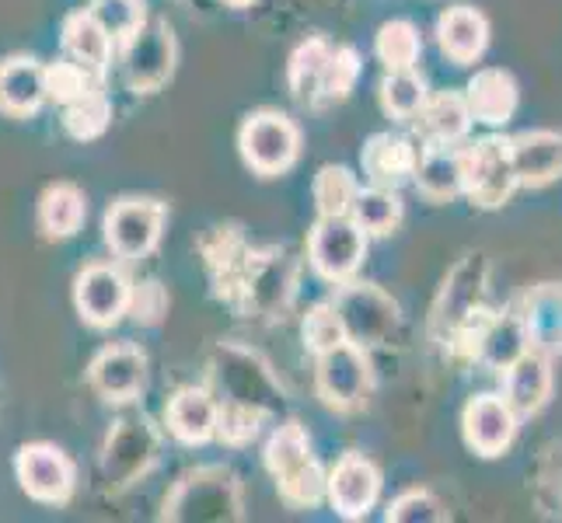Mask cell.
Listing matches in <instances>:
<instances>
[{
  "label": "cell",
  "instance_id": "1",
  "mask_svg": "<svg viewBox=\"0 0 562 523\" xmlns=\"http://www.w3.org/2000/svg\"><path fill=\"white\" fill-rule=\"evenodd\" d=\"M266 468L277 478L280 499L294 510H312L325 499L328 475L312 457V440H307L301 422H283L266 443Z\"/></svg>",
  "mask_w": 562,
  "mask_h": 523
},
{
  "label": "cell",
  "instance_id": "2",
  "mask_svg": "<svg viewBox=\"0 0 562 523\" xmlns=\"http://www.w3.org/2000/svg\"><path fill=\"white\" fill-rule=\"evenodd\" d=\"M210 374L217 380L224 401L245 405L262 416H277L283 409V387L256 349L238 342H221L210 356Z\"/></svg>",
  "mask_w": 562,
  "mask_h": 523
},
{
  "label": "cell",
  "instance_id": "3",
  "mask_svg": "<svg viewBox=\"0 0 562 523\" xmlns=\"http://www.w3.org/2000/svg\"><path fill=\"white\" fill-rule=\"evenodd\" d=\"M241 486L227 468H196L168 492L161 520L179 523H231L241 520Z\"/></svg>",
  "mask_w": 562,
  "mask_h": 523
},
{
  "label": "cell",
  "instance_id": "4",
  "mask_svg": "<svg viewBox=\"0 0 562 523\" xmlns=\"http://www.w3.org/2000/svg\"><path fill=\"white\" fill-rule=\"evenodd\" d=\"M517 174L510 161V137H482L461 147V196L479 209H499L510 203Z\"/></svg>",
  "mask_w": 562,
  "mask_h": 523
},
{
  "label": "cell",
  "instance_id": "5",
  "mask_svg": "<svg viewBox=\"0 0 562 523\" xmlns=\"http://www.w3.org/2000/svg\"><path fill=\"white\" fill-rule=\"evenodd\" d=\"M333 304L342 318L346 339L357 345H384L402 325L398 304L374 283H339Z\"/></svg>",
  "mask_w": 562,
  "mask_h": 523
},
{
  "label": "cell",
  "instance_id": "6",
  "mask_svg": "<svg viewBox=\"0 0 562 523\" xmlns=\"http://www.w3.org/2000/svg\"><path fill=\"white\" fill-rule=\"evenodd\" d=\"M238 147L251 171L283 174L286 168H294L301 154V133L280 112H251L241 123Z\"/></svg>",
  "mask_w": 562,
  "mask_h": 523
},
{
  "label": "cell",
  "instance_id": "7",
  "mask_svg": "<svg viewBox=\"0 0 562 523\" xmlns=\"http://www.w3.org/2000/svg\"><path fill=\"white\" fill-rule=\"evenodd\" d=\"M315 384L328 409H336V412L360 409L367 395H371V360H367L363 345L346 339L336 349L318 353Z\"/></svg>",
  "mask_w": 562,
  "mask_h": 523
},
{
  "label": "cell",
  "instance_id": "8",
  "mask_svg": "<svg viewBox=\"0 0 562 523\" xmlns=\"http://www.w3.org/2000/svg\"><path fill=\"white\" fill-rule=\"evenodd\" d=\"M176 70V35L165 18H144V25L126 38L123 73L137 94L158 91Z\"/></svg>",
  "mask_w": 562,
  "mask_h": 523
},
{
  "label": "cell",
  "instance_id": "9",
  "mask_svg": "<svg viewBox=\"0 0 562 523\" xmlns=\"http://www.w3.org/2000/svg\"><path fill=\"white\" fill-rule=\"evenodd\" d=\"M161 454V436L147 419H120L105 436L102 471L112 489H126L150 471Z\"/></svg>",
  "mask_w": 562,
  "mask_h": 523
},
{
  "label": "cell",
  "instance_id": "10",
  "mask_svg": "<svg viewBox=\"0 0 562 523\" xmlns=\"http://www.w3.org/2000/svg\"><path fill=\"white\" fill-rule=\"evenodd\" d=\"M486 280H490V262L486 255H464L451 276L443 280L440 286V297L434 304V315H430V336L434 342L448 345V339L454 336V328L469 318L472 311L482 307V297H486Z\"/></svg>",
  "mask_w": 562,
  "mask_h": 523
},
{
  "label": "cell",
  "instance_id": "11",
  "mask_svg": "<svg viewBox=\"0 0 562 523\" xmlns=\"http://www.w3.org/2000/svg\"><path fill=\"white\" fill-rule=\"evenodd\" d=\"M168 209L158 200H120L105 213V245L115 259L140 262L161 241Z\"/></svg>",
  "mask_w": 562,
  "mask_h": 523
},
{
  "label": "cell",
  "instance_id": "12",
  "mask_svg": "<svg viewBox=\"0 0 562 523\" xmlns=\"http://www.w3.org/2000/svg\"><path fill=\"white\" fill-rule=\"evenodd\" d=\"M367 255V235L353 217H318L307 238V259L312 269L328 283H346Z\"/></svg>",
  "mask_w": 562,
  "mask_h": 523
},
{
  "label": "cell",
  "instance_id": "13",
  "mask_svg": "<svg viewBox=\"0 0 562 523\" xmlns=\"http://www.w3.org/2000/svg\"><path fill=\"white\" fill-rule=\"evenodd\" d=\"M14 471L22 489L35 499L46 502V507H64V502L74 496V461L53 447V443H25L14 457Z\"/></svg>",
  "mask_w": 562,
  "mask_h": 523
},
{
  "label": "cell",
  "instance_id": "14",
  "mask_svg": "<svg viewBox=\"0 0 562 523\" xmlns=\"http://www.w3.org/2000/svg\"><path fill=\"white\" fill-rule=\"evenodd\" d=\"M74 304L91 328H112L130 307V280L109 262L88 265L74 283Z\"/></svg>",
  "mask_w": 562,
  "mask_h": 523
},
{
  "label": "cell",
  "instance_id": "15",
  "mask_svg": "<svg viewBox=\"0 0 562 523\" xmlns=\"http://www.w3.org/2000/svg\"><path fill=\"white\" fill-rule=\"evenodd\" d=\"M325 496L342 520H363L381 496V471L363 454H342L328 471Z\"/></svg>",
  "mask_w": 562,
  "mask_h": 523
},
{
  "label": "cell",
  "instance_id": "16",
  "mask_svg": "<svg viewBox=\"0 0 562 523\" xmlns=\"http://www.w3.org/2000/svg\"><path fill=\"white\" fill-rule=\"evenodd\" d=\"M461 433L479 457H499L517 436V416L503 395H475L464 405Z\"/></svg>",
  "mask_w": 562,
  "mask_h": 523
},
{
  "label": "cell",
  "instance_id": "17",
  "mask_svg": "<svg viewBox=\"0 0 562 523\" xmlns=\"http://www.w3.org/2000/svg\"><path fill=\"white\" fill-rule=\"evenodd\" d=\"M91 387L109 401H133L144 391L147 380V356L137 345H105L88 366Z\"/></svg>",
  "mask_w": 562,
  "mask_h": 523
},
{
  "label": "cell",
  "instance_id": "18",
  "mask_svg": "<svg viewBox=\"0 0 562 523\" xmlns=\"http://www.w3.org/2000/svg\"><path fill=\"white\" fill-rule=\"evenodd\" d=\"M503 398L517 419H531L552 398V360L538 349H528L503 371Z\"/></svg>",
  "mask_w": 562,
  "mask_h": 523
},
{
  "label": "cell",
  "instance_id": "19",
  "mask_svg": "<svg viewBox=\"0 0 562 523\" xmlns=\"http://www.w3.org/2000/svg\"><path fill=\"white\" fill-rule=\"evenodd\" d=\"M409 123L426 147H454L469 137L472 112L461 91H440V94H426V102Z\"/></svg>",
  "mask_w": 562,
  "mask_h": 523
},
{
  "label": "cell",
  "instance_id": "20",
  "mask_svg": "<svg viewBox=\"0 0 562 523\" xmlns=\"http://www.w3.org/2000/svg\"><path fill=\"white\" fill-rule=\"evenodd\" d=\"M510 161L517 185L541 189L562 179V133L559 129H528L510 137Z\"/></svg>",
  "mask_w": 562,
  "mask_h": 523
},
{
  "label": "cell",
  "instance_id": "21",
  "mask_svg": "<svg viewBox=\"0 0 562 523\" xmlns=\"http://www.w3.org/2000/svg\"><path fill=\"white\" fill-rule=\"evenodd\" d=\"M517 311L525 321L528 345L546 353L549 360L562 356V283L531 286Z\"/></svg>",
  "mask_w": 562,
  "mask_h": 523
},
{
  "label": "cell",
  "instance_id": "22",
  "mask_svg": "<svg viewBox=\"0 0 562 523\" xmlns=\"http://www.w3.org/2000/svg\"><path fill=\"white\" fill-rule=\"evenodd\" d=\"M360 161H363V174L371 185L402 189L405 182L416 179L419 150L413 147V140L395 137V133H374V137L363 144Z\"/></svg>",
  "mask_w": 562,
  "mask_h": 523
},
{
  "label": "cell",
  "instance_id": "23",
  "mask_svg": "<svg viewBox=\"0 0 562 523\" xmlns=\"http://www.w3.org/2000/svg\"><path fill=\"white\" fill-rule=\"evenodd\" d=\"M437 43L451 64H475L490 46V22L472 4H454L437 18Z\"/></svg>",
  "mask_w": 562,
  "mask_h": 523
},
{
  "label": "cell",
  "instance_id": "24",
  "mask_svg": "<svg viewBox=\"0 0 562 523\" xmlns=\"http://www.w3.org/2000/svg\"><path fill=\"white\" fill-rule=\"evenodd\" d=\"M464 102H469L472 123H486V126H507L517 112L520 91L510 70L486 67L475 70V77L464 88Z\"/></svg>",
  "mask_w": 562,
  "mask_h": 523
},
{
  "label": "cell",
  "instance_id": "25",
  "mask_svg": "<svg viewBox=\"0 0 562 523\" xmlns=\"http://www.w3.org/2000/svg\"><path fill=\"white\" fill-rule=\"evenodd\" d=\"M165 422L171 436L189 443V447H196V443L217 436V401H213V395L203 391V387H182V391L171 395L165 409Z\"/></svg>",
  "mask_w": 562,
  "mask_h": 523
},
{
  "label": "cell",
  "instance_id": "26",
  "mask_svg": "<svg viewBox=\"0 0 562 523\" xmlns=\"http://www.w3.org/2000/svg\"><path fill=\"white\" fill-rule=\"evenodd\" d=\"M528 336H525V321H520V311L514 307V311H503L490 318L486 332H482L479 339V349H475V363L490 366V371H507V366L528 353Z\"/></svg>",
  "mask_w": 562,
  "mask_h": 523
},
{
  "label": "cell",
  "instance_id": "27",
  "mask_svg": "<svg viewBox=\"0 0 562 523\" xmlns=\"http://www.w3.org/2000/svg\"><path fill=\"white\" fill-rule=\"evenodd\" d=\"M88 217V200L85 192L70 185V182H56L43 192V200H38V227H43V235L60 241V238H74L77 230H81Z\"/></svg>",
  "mask_w": 562,
  "mask_h": 523
},
{
  "label": "cell",
  "instance_id": "28",
  "mask_svg": "<svg viewBox=\"0 0 562 523\" xmlns=\"http://www.w3.org/2000/svg\"><path fill=\"white\" fill-rule=\"evenodd\" d=\"M46 102L43 67L29 56H18L0 67V109L11 115H32Z\"/></svg>",
  "mask_w": 562,
  "mask_h": 523
},
{
  "label": "cell",
  "instance_id": "29",
  "mask_svg": "<svg viewBox=\"0 0 562 523\" xmlns=\"http://www.w3.org/2000/svg\"><path fill=\"white\" fill-rule=\"evenodd\" d=\"M64 49L74 56V64H81L85 70L99 77L109 67L112 38L91 11H77L64 22Z\"/></svg>",
  "mask_w": 562,
  "mask_h": 523
},
{
  "label": "cell",
  "instance_id": "30",
  "mask_svg": "<svg viewBox=\"0 0 562 523\" xmlns=\"http://www.w3.org/2000/svg\"><path fill=\"white\" fill-rule=\"evenodd\" d=\"M416 185L423 196L448 203L461 196V147H426L416 164Z\"/></svg>",
  "mask_w": 562,
  "mask_h": 523
},
{
  "label": "cell",
  "instance_id": "31",
  "mask_svg": "<svg viewBox=\"0 0 562 523\" xmlns=\"http://www.w3.org/2000/svg\"><path fill=\"white\" fill-rule=\"evenodd\" d=\"M353 224L363 230L367 238H384L402 224V200L398 189H381V185H367L357 189V200L350 206Z\"/></svg>",
  "mask_w": 562,
  "mask_h": 523
},
{
  "label": "cell",
  "instance_id": "32",
  "mask_svg": "<svg viewBox=\"0 0 562 523\" xmlns=\"http://www.w3.org/2000/svg\"><path fill=\"white\" fill-rule=\"evenodd\" d=\"M328 56H333V46L325 38H307L290 56V91H294L297 102L312 105L322 99V77L328 67Z\"/></svg>",
  "mask_w": 562,
  "mask_h": 523
},
{
  "label": "cell",
  "instance_id": "33",
  "mask_svg": "<svg viewBox=\"0 0 562 523\" xmlns=\"http://www.w3.org/2000/svg\"><path fill=\"white\" fill-rule=\"evenodd\" d=\"M357 179L350 168L342 164H325L315 174V206H318V217H350V206L357 200Z\"/></svg>",
  "mask_w": 562,
  "mask_h": 523
},
{
  "label": "cell",
  "instance_id": "34",
  "mask_svg": "<svg viewBox=\"0 0 562 523\" xmlns=\"http://www.w3.org/2000/svg\"><path fill=\"white\" fill-rule=\"evenodd\" d=\"M112 123V105L102 91H88L64 105V129L74 140H99Z\"/></svg>",
  "mask_w": 562,
  "mask_h": 523
},
{
  "label": "cell",
  "instance_id": "35",
  "mask_svg": "<svg viewBox=\"0 0 562 523\" xmlns=\"http://www.w3.org/2000/svg\"><path fill=\"white\" fill-rule=\"evenodd\" d=\"M374 49L387 70H413L423 53V38L413 22H384L378 29Z\"/></svg>",
  "mask_w": 562,
  "mask_h": 523
},
{
  "label": "cell",
  "instance_id": "36",
  "mask_svg": "<svg viewBox=\"0 0 562 523\" xmlns=\"http://www.w3.org/2000/svg\"><path fill=\"white\" fill-rule=\"evenodd\" d=\"M423 102H426V84L416 70H387V77L381 81V105L392 120L409 123Z\"/></svg>",
  "mask_w": 562,
  "mask_h": 523
},
{
  "label": "cell",
  "instance_id": "37",
  "mask_svg": "<svg viewBox=\"0 0 562 523\" xmlns=\"http://www.w3.org/2000/svg\"><path fill=\"white\" fill-rule=\"evenodd\" d=\"M43 81H46V99L67 105V102L81 99V94H88L94 88V73L85 70L81 64L56 60V64L43 67Z\"/></svg>",
  "mask_w": 562,
  "mask_h": 523
},
{
  "label": "cell",
  "instance_id": "38",
  "mask_svg": "<svg viewBox=\"0 0 562 523\" xmlns=\"http://www.w3.org/2000/svg\"><path fill=\"white\" fill-rule=\"evenodd\" d=\"M304 345L312 349V353H325V349H336L339 342H346V328H342V318L336 311V304H315L312 311L304 315Z\"/></svg>",
  "mask_w": 562,
  "mask_h": 523
},
{
  "label": "cell",
  "instance_id": "39",
  "mask_svg": "<svg viewBox=\"0 0 562 523\" xmlns=\"http://www.w3.org/2000/svg\"><path fill=\"white\" fill-rule=\"evenodd\" d=\"M91 14L102 22L109 38L126 43V38L144 25L147 8H144V0H94Z\"/></svg>",
  "mask_w": 562,
  "mask_h": 523
},
{
  "label": "cell",
  "instance_id": "40",
  "mask_svg": "<svg viewBox=\"0 0 562 523\" xmlns=\"http://www.w3.org/2000/svg\"><path fill=\"white\" fill-rule=\"evenodd\" d=\"M384 520L387 523H443V520H448V510H443V502L434 492L413 489V492L398 496L392 507H387Z\"/></svg>",
  "mask_w": 562,
  "mask_h": 523
},
{
  "label": "cell",
  "instance_id": "41",
  "mask_svg": "<svg viewBox=\"0 0 562 523\" xmlns=\"http://www.w3.org/2000/svg\"><path fill=\"white\" fill-rule=\"evenodd\" d=\"M360 77V56L353 46H339L328 56V67H325V77H322V99H336L342 102L346 94L353 91Z\"/></svg>",
  "mask_w": 562,
  "mask_h": 523
},
{
  "label": "cell",
  "instance_id": "42",
  "mask_svg": "<svg viewBox=\"0 0 562 523\" xmlns=\"http://www.w3.org/2000/svg\"><path fill=\"white\" fill-rule=\"evenodd\" d=\"M262 419L266 416L256 409H245V405H235V401H221L217 405V436L224 443H231V447H241V443L256 440Z\"/></svg>",
  "mask_w": 562,
  "mask_h": 523
},
{
  "label": "cell",
  "instance_id": "43",
  "mask_svg": "<svg viewBox=\"0 0 562 523\" xmlns=\"http://www.w3.org/2000/svg\"><path fill=\"white\" fill-rule=\"evenodd\" d=\"M126 311L137 318L140 325H158L168 311V294L161 283H140V286H130V307Z\"/></svg>",
  "mask_w": 562,
  "mask_h": 523
},
{
  "label": "cell",
  "instance_id": "44",
  "mask_svg": "<svg viewBox=\"0 0 562 523\" xmlns=\"http://www.w3.org/2000/svg\"><path fill=\"white\" fill-rule=\"evenodd\" d=\"M227 4H235V8H245V4H251V0H227Z\"/></svg>",
  "mask_w": 562,
  "mask_h": 523
}]
</instances>
